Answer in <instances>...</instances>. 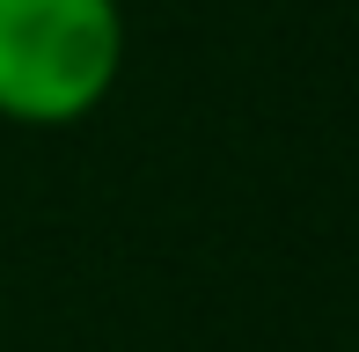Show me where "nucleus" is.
I'll use <instances>...</instances> for the list:
<instances>
[{"mask_svg": "<svg viewBox=\"0 0 359 352\" xmlns=\"http://www.w3.org/2000/svg\"><path fill=\"white\" fill-rule=\"evenodd\" d=\"M125 74V0H0V125L67 133Z\"/></svg>", "mask_w": 359, "mask_h": 352, "instance_id": "f257e3e1", "label": "nucleus"}]
</instances>
